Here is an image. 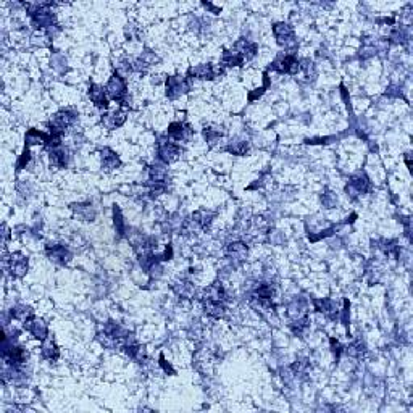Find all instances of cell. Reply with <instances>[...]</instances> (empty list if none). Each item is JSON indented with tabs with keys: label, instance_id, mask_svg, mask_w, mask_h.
Returning a JSON list of instances; mask_svg holds the SVG:
<instances>
[{
	"label": "cell",
	"instance_id": "1",
	"mask_svg": "<svg viewBox=\"0 0 413 413\" xmlns=\"http://www.w3.org/2000/svg\"><path fill=\"white\" fill-rule=\"evenodd\" d=\"M77 120V113L71 108H65V110H60L58 113H55L52 116V120L47 123V126L50 129V134L52 136H57V137H62L66 134L74 123Z\"/></svg>",
	"mask_w": 413,
	"mask_h": 413
},
{
	"label": "cell",
	"instance_id": "2",
	"mask_svg": "<svg viewBox=\"0 0 413 413\" xmlns=\"http://www.w3.org/2000/svg\"><path fill=\"white\" fill-rule=\"evenodd\" d=\"M105 92L108 95V99L116 100V102L121 107H128V83L118 71H115L111 74V77L108 80L107 86H105Z\"/></svg>",
	"mask_w": 413,
	"mask_h": 413
},
{
	"label": "cell",
	"instance_id": "3",
	"mask_svg": "<svg viewBox=\"0 0 413 413\" xmlns=\"http://www.w3.org/2000/svg\"><path fill=\"white\" fill-rule=\"evenodd\" d=\"M270 70L280 73V74H291L296 76L300 71V60H297V57L294 53L287 52V53H280L274 58V62L271 63Z\"/></svg>",
	"mask_w": 413,
	"mask_h": 413
},
{
	"label": "cell",
	"instance_id": "4",
	"mask_svg": "<svg viewBox=\"0 0 413 413\" xmlns=\"http://www.w3.org/2000/svg\"><path fill=\"white\" fill-rule=\"evenodd\" d=\"M157 153H159V159L165 165H168V163H173L180 159L181 147L168 136L166 137L163 136V137H159V141H157Z\"/></svg>",
	"mask_w": 413,
	"mask_h": 413
},
{
	"label": "cell",
	"instance_id": "5",
	"mask_svg": "<svg viewBox=\"0 0 413 413\" xmlns=\"http://www.w3.org/2000/svg\"><path fill=\"white\" fill-rule=\"evenodd\" d=\"M223 74V68H217L211 63H202L189 68L187 80H202V81H213Z\"/></svg>",
	"mask_w": 413,
	"mask_h": 413
},
{
	"label": "cell",
	"instance_id": "6",
	"mask_svg": "<svg viewBox=\"0 0 413 413\" xmlns=\"http://www.w3.org/2000/svg\"><path fill=\"white\" fill-rule=\"evenodd\" d=\"M273 34L276 37V42L280 44L281 47H286V49L296 47V32H294V28L289 23H284V21L276 23L273 26Z\"/></svg>",
	"mask_w": 413,
	"mask_h": 413
},
{
	"label": "cell",
	"instance_id": "7",
	"mask_svg": "<svg viewBox=\"0 0 413 413\" xmlns=\"http://www.w3.org/2000/svg\"><path fill=\"white\" fill-rule=\"evenodd\" d=\"M371 189V181L365 173H357L350 178L349 184L345 186V192L350 195L352 199H357V195H363L366 192H370Z\"/></svg>",
	"mask_w": 413,
	"mask_h": 413
},
{
	"label": "cell",
	"instance_id": "8",
	"mask_svg": "<svg viewBox=\"0 0 413 413\" xmlns=\"http://www.w3.org/2000/svg\"><path fill=\"white\" fill-rule=\"evenodd\" d=\"M191 91V84H189L187 77L181 76H170L166 80V97L174 100Z\"/></svg>",
	"mask_w": 413,
	"mask_h": 413
},
{
	"label": "cell",
	"instance_id": "9",
	"mask_svg": "<svg viewBox=\"0 0 413 413\" xmlns=\"http://www.w3.org/2000/svg\"><path fill=\"white\" fill-rule=\"evenodd\" d=\"M46 255L49 257V260L57 263V265H68L71 260V252L68 247H65L62 244H47L46 245Z\"/></svg>",
	"mask_w": 413,
	"mask_h": 413
},
{
	"label": "cell",
	"instance_id": "10",
	"mask_svg": "<svg viewBox=\"0 0 413 413\" xmlns=\"http://www.w3.org/2000/svg\"><path fill=\"white\" fill-rule=\"evenodd\" d=\"M28 268H29V260L23 253H18V252L12 253V257L8 259V270L13 278H23L28 273Z\"/></svg>",
	"mask_w": 413,
	"mask_h": 413
},
{
	"label": "cell",
	"instance_id": "11",
	"mask_svg": "<svg viewBox=\"0 0 413 413\" xmlns=\"http://www.w3.org/2000/svg\"><path fill=\"white\" fill-rule=\"evenodd\" d=\"M194 129L187 125V123L181 121H173L168 126V137L173 139L174 142H184L192 137Z\"/></svg>",
	"mask_w": 413,
	"mask_h": 413
},
{
	"label": "cell",
	"instance_id": "12",
	"mask_svg": "<svg viewBox=\"0 0 413 413\" xmlns=\"http://www.w3.org/2000/svg\"><path fill=\"white\" fill-rule=\"evenodd\" d=\"M23 326L29 334H32V336L39 341H44V339L49 338V328H47L46 323H44V320H41V318L31 317L29 320L25 321Z\"/></svg>",
	"mask_w": 413,
	"mask_h": 413
},
{
	"label": "cell",
	"instance_id": "13",
	"mask_svg": "<svg viewBox=\"0 0 413 413\" xmlns=\"http://www.w3.org/2000/svg\"><path fill=\"white\" fill-rule=\"evenodd\" d=\"M232 50L236 52L244 62H249V60H252L255 57L257 52H259V46H257L255 42L249 41V39L241 37L236 44H234Z\"/></svg>",
	"mask_w": 413,
	"mask_h": 413
},
{
	"label": "cell",
	"instance_id": "14",
	"mask_svg": "<svg viewBox=\"0 0 413 413\" xmlns=\"http://www.w3.org/2000/svg\"><path fill=\"white\" fill-rule=\"evenodd\" d=\"M313 305H315V310L318 311V313H323L326 318L329 320H336L339 318V308L336 305V302L328 297L325 299H313Z\"/></svg>",
	"mask_w": 413,
	"mask_h": 413
},
{
	"label": "cell",
	"instance_id": "15",
	"mask_svg": "<svg viewBox=\"0 0 413 413\" xmlns=\"http://www.w3.org/2000/svg\"><path fill=\"white\" fill-rule=\"evenodd\" d=\"M126 118H128V108L126 107H120V110H116L115 113L102 115V120H100V121H102V125L107 129H116L126 121Z\"/></svg>",
	"mask_w": 413,
	"mask_h": 413
},
{
	"label": "cell",
	"instance_id": "16",
	"mask_svg": "<svg viewBox=\"0 0 413 413\" xmlns=\"http://www.w3.org/2000/svg\"><path fill=\"white\" fill-rule=\"evenodd\" d=\"M250 307L257 311V313H260L265 318H271V315H274L273 299H262V297L252 296L250 297Z\"/></svg>",
	"mask_w": 413,
	"mask_h": 413
},
{
	"label": "cell",
	"instance_id": "17",
	"mask_svg": "<svg viewBox=\"0 0 413 413\" xmlns=\"http://www.w3.org/2000/svg\"><path fill=\"white\" fill-rule=\"evenodd\" d=\"M87 95L91 99V102L99 107V108H104L107 110L108 108V95L105 92V89L99 84H91L89 86V91H87Z\"/></svg>",
	"mask_w": 413,
	"mask_h": 413
},
{
	"label": "cell",
	"instance_id": "18",
	"mask_svg": "<svg viewBox=\"0 0 413 413\" xmlns=\"http://www.w3.org/2000/svg\"><path fill=\"white\" fill-rule=\"evenodd\" d=\"M204 311L208 317L213 318H223L226 315V302H220V300H210V299H202Z\"/></svg>",
	"mask_w": 413,
	"mask_h": 413
},
{
	"label": "cell",
	"instance_id": "19",
	"mask_svg": "<svg viewBox=\"0 0 413 413\" xmlns=\"http://www.w3.org/2000/svg\"><path fill=\"white\" fill-rule=\"evenodd\" d=\"M100 160H102V168L107 171L116 170L121 166V160L116 155V152H113L110 147H104L100 149Z\"/></svg>",
	"mask_w": 413,
	"mask_h": 413
},
{
	"label": "cell",
	"instance_id": "20",
	"mask_svg": "<svg viewBox=\"0 0 413 413\" xmlns=\"http://www.w3.org/2000/svg\"><path fill=\"white\" fill-rule=\"evenodd\" d=\"M41 355L42 359H46L49 362H55L58 360L60 357V350H58V345L55 344V341L52 338H47L42 341V345H41Z\"/></svg>",
	"mask_w": 413,
	"mask_h": 413
},
{
	"label": "cell",
	"instance_id": "21",
	"mask_svg": "<svg viewBox=\"0 0 413 413\" xmlns=\"http://www.w3.org/2000/svg\"><path fill=\"white\" fill-rule=\"evenodd\" d=\"M149 178L152 183H160L165 184L168 180V170H166L165 163H152L149 166Z\"/></svg>",
	"mask_w": 413,
	"mask_h": 413
},
{
	"label": "cell",
	"instance_id": "22",
	"mask_svg": "<svg viewBox=\"0 0 413 413\" xmlns=\"http://www.w3.org/2000/svg\"><path fill=\"white\" fill-rule=\"evenodd\" d=\"M49 162L55 168H66L68 165V152L62 147L57 149H50L49 150Z\"/></svg>",
	"mask_w": 413,
	"mask_h": 413
},
{
	"label": "cell",
	"instance_id": "23",
	"mask_svg": "<svg viewBox=\"0 0 413 413\" xmlns=\"http://www.w3.org/2000/svg\"><path fill=\"white\" fill-rule=\"evenodd\" d=\"M71 210L74 213L80 217L84 221H94L95 220V208L92 207V204H73Z\"/></svg>",
	"mask_w": 413,
	"mask_h": 413
},
{
	"label": "cell",
	"instance_id": "24",
	"mask_svg": "<svg viewBox=\"0 0 413 413\" xmlns=\"http://www.w3.org/2000/svg\"><path fill=\"white\" fill-rule=\"evenodd\" d=\"M213 213L211 211H207V210H199L195 211V213L192 215V220L197 223V226L200 231H208L210 226H211V223H213Z\"/></svg>",
	"mask_w": 413,
	"mask_h": 413
},
{
	"label": "cell",
	"instance_id": "25",
	"mask_svg": "<svg viewBox=\"0 0 413 413\" xmlns=\"http://www.w3.org/2000/svg\"><path fill=\"white\" fill-rule=\"evenodd\" d=\"M244 60L234 50H225L221 55L220 68H234V66H242Z\"/></svg>",
	"mask_w": 413,
	"mask_h": 413
},
{
	"label": "cell",
	"instance_id": "26",
	"mask_svg": "<svg viewBox=\"0 0 413 413\" xmlns=\"http://www.w3.org/2000/svg\"><path fill=\"white\" fill-rule=\"evenodd\" d=\"M247 252H249L247 245H245L244 242H241V241L231 242V244L228 245V255L232 257L234 260H239V262L244 260L245 257H247Z\"/></svg>",
	"mask_w": 413,
	"mask_h": 413
},
{
	"label": "cell",
	"instance_id": "27",
	"mask_svg": "<svg viewBox=\"0 0 413 413\" xmlns=\"http://www.w3.org/2000/svg\"><path fill=\"white\" fill-rule=\"evenodd\" d=\"M31 317H34V310L28 305H16L10 310V318L12 320H16V321H26L29 320Z\"/></svg>",
	"mask_w": 413,
	"mask_h": 413
},
{
	"label": "cell",
	"instance_id": "28",
	"mask_svg": "<svg viewBox=\"0 0 413 413\" xmlns=\"http://www.w3.org/2000/svg\"><path fill=\"white\" fill-rule=\"evenodd\" d=\"M291 331L296 334V336H299V338H302L304 334L310 329V320H308V317L305 315V317H300V318H296V320H291Z\"/></svg>",
	"mask_w": 413,
	"mask_h": 413
},
{
	"label": "cell",
	"instance_id": "29",
	"mask_svg": "<svg viewBox=\"0 0 413 413\" xmlns=\"http://www.w3.org/2000/svg\"><path fill=\"white\" fill-rule=\"evenodd\" d=\"M378 245L376 247L381 250L383 253L386 255H390V257H394V259H399V253H400V247L397 245L396 241H387V239H381V241H378L376 242Z\"/></svg>",
	"mask_w": 413,
	"mask_h": 413
},
{
	"label": "cell",
	"instance_id": "30",
	"mask_svg": "<svg viewBox=\"0 0 413 413\" xmlns=\"http://www.w3.org/2000/svg\"><path fill=\"white\" fill-rule=\"evenodd\" d=\"M287 315L291 320H296V318H300V317H305L307 315V304L304 302L302 299H297L294 302L287 307Z\"/></svg>",
	"mask_w": 413,
	"mask_h": 413
},
{
	"label": "cell",
	"instance_id": "31",
	"mask_svg": "<svg viewBox=\"0 0 413 413\" xmlns=\"http://www.w3.org/2000/svg\"><path fill=\"white\" fill-rule=\"evenodd\" d=\"M365 352H366V347H365V344L362 342V339L353 341L350 345H347V347L344 349V353L352 357V359H362V357L365 355Z\"/></svg>",
	"mask_w": 413,
	"mask_h": 413
},
{
	"label": "cell",
	"instance_id": "32",
	"mask_svg": "<svg viewBox=\"0 0 413 413\" xmlns=\"http://www.w3.org/2000/svg\"><path fill=\"white\" fill-rule=\"evenodd\" d=\"M173 291L183 297V299H191L195 292V289H194V284L192 283H189V281H180V283H176L173 286Z\"/></svg>",
	"mask_w": 413,
	"mask_h": 413
},
{
	"label": "cell",
	"instance_id": "33",
	"mask_svg": "<svg viewBox=\"0 0 413 413\" xmlns=\"http://www.w3.org/2000/svg\"><path fill=\"white\" fill-rule=\"evenodd\" d=\"M291 370L296 376H304V375H308L310 370H311V365H310V360L308 359H299L292 363Z\"/></svg>",
	"mask_w": 413,
	"mask_h": 413
},
{
	"label": "cell",
	"instance_id": "34",
	"mask_svg": "<svg viewBox=\"0 0 413 413\" xmlns=\"http://www.w3.org/2000/svg\"><path fill=\"white\" fill-rule=\"evenodd\" d=\"M226 152L232 153V155H236V157H242V155H245L249 152V142H245V141H236V142H232L231 146L226 147Z\"/></svg>",
	"mask_w": 413,
	"mask_h": 413
},
{
	"label": "cell",
	"instance_id": "35",
	"mask_svg": "<svg viewBox=\"0 0 413 413\" xmlns=\"http://www.w3.org/2000/svg\"><path fill=\"white\" fill-rule=\"evenodd\" d=\"M204 137L207 139L210 146H215V144L223 137V131H220V128H213V126L204 128Z\"/></svg>",
	"mask_w": 413,
	"mask_h": 413
},
{
	"label": "cell",
	"instance_id": "36",
	"mask_svg": "<svg viewBox=\"0 0 413 413\" xmlns=\"http://www.w3.org/2000/svg\"><path fill=\"white\" fill-rule=\"evenodd\" d=\"M252 296H257V297H262V299H273L274 296V289L271 284L268 283H260L259 286L255 287V291Z\"/></svg>",
	"mask_w": 413,
	"mask_h": 413
},
{
	"label": "cell",
	"instance_id": "37",
	"mask_svg": "<svg viewBox=\"0 0 413 413\" xmlns=\"http://www.w3.org/2000/svg\"><path fill=\"white\" fill-rule=\"evenodd\" d=\"M113 221H115V228H116V232L118 236H125L126 234V225H125V220H123V215H121V210L118 205L113 207Z\"/></svg>",
	"mask_w": 413,
	"mask_h": 413
},
{
	"label": "cell",
	"instance_id": "38",
	"mask_svg": "<svg viewBox=\"0 0 413 413\" xmlns=\"http://www.w3.org/2000/svg\"><path fill=\"white\" fill-rule=\"evenodd\" d=\"M270 84H271V81H270V76H268V73H263V86H262L260 89H255L253 92H250V94H249V100H250V102H253V100H257L259 97H262V95L265 94L266 89L270 87Z\"/></svg>",
	"mask_w": 413,
	"mask_h": 413
},
{
	"label": "cell",
	"instance_id": "39",
	"mask_svg": "<svg viewBox=\"0 0 413 413\" xmlns=\"http://www.w3.org/2000/svg\"><path fill=\"white\" fill-rule=\"evenodd\" d=\"M350 302L347 299L344 300V308L339 311V318H341V321H342V325L345 326L349 329V326H350Z\"/></svg>",
	"mask_w": 413,
	"mask_h": 413
},
{
	"label": "cell",
	"instance_id": "40",
	"mask_svg": "<svg viewBox=\"0 0 413 413\" xmlns=\"http://www.w3.org/2000/svg\"><path fill=\"white\" fill-rule=\"evenodd\" d=\"M300 70L304 71L305 77H308V80H310V77H315V74H317L313 62L308 60V58H305V60L300 62Z\"/></svg>",
	"mask_w": 413,
	"mask_h": 413
},
{
	"label": "cell",
	"instance_id": "41",
	"mask_svg": "<svg viewBox=\"0 0 413 413\" xmlns=\"http://www.w3.org/2000/svg\"><path fill=\"white\" fill-rule=\"evenodd\" d=\"M29 162H31V152H29V147H26V146H25L23 153L19 155V159H18V162H16V170L19 171V170L26 168Z\"/></svg>",
	"mask_w": 413,
	"mask_h": 413
},
{
	"label": "cell",
	"instance_id": "42",
	"mask_svg": "<svg viewBox=\"0 0 413 413\" xmlns=\"http://www.w3.org/2000/svg\"><path fill=\"white\" fill-rule=\"evenodd\" d=\"M329 344H331V352L334 353V357H336V360H339L341 357H342V353H344V345L338 341V339H334V338H331V341H329Z\"/></svg>",
	"mask_w": 413,
	"mask_h": 413
},
{
	"label": "cell",
	"instance_id": "43",
	"mask_svg": "<svg viewBox=\"0 0 413 413\" xmlns=\"http://www.w3.org/2000/svg\"><path fill=\"white\" fill-rule=\"evenodd\" d=\"M321 202L326 208H334V207H336V204H338V197L334 195L332 192H325L321 195Z\"/></svg>",
	"mask_w": 413,
	"mask_h": 413
},
{
	"label": "cell",
	"instance_id": "44",
	"mask_svg": "<svg viewBox=\"0 0 413 413\" xmlns=\"http://www.w3.org/2000/svg\"><path fill=\"white\" fill-rule=\"evenodd\" d=\"M159 365L162 366V370H163L166 375H171V376H173V375H176V370H174V368H173V366H171L168 362L165 360V357H163V355H160V357H159Z\"/></svg>",
	"mask_w": 413,
	"mask_h": 413
},
{
	"label": "cell",
	"instance_id": "45",
	"mask_svg": "<svg viewBox=\"0 0 413 413\" xmlns=\"http://www.w3.org/2000/svg\"><path fill=\"white\" fill-rule=\"evenodd\" d=\"M341 95H342V99H344V102H345V105H347V107L350 108V99L347 97V91H345V87H344V84H341Z\"/></svg>",
	"mask_w": 413,
	"mask_h": 413
},
{
	"label": "cell",
	"instance_id": "46",
	"mask_svg": "<svg viewBox=\"0 0 413 413\" xmlns=\"http://www.w3.org/2000/svg\"><path fill=\"white\" fill-rule=\"evenodd\" d=\"M202 5H204L205 8H208V10H211V12H213V13H217V15H218V13L221 12V8H218V7H215L213 4H210V2H204Z\"/></svg>",
	"mask_w": 413,
	"mask_h": 413
},
{
	"label": "cell",
	"instance_id": "47",
	"mask_svg": "<svg viewBox=\"0 0 413 413\" xmlns=\"http://www.w3.org/2000/svg\"><path fill=\"white\" fill-rule=\"evenodd\" d=\"M405 163H407V166H408V170H411V162H410V153H407V155H405Z\"/></svg>",
	"mask_w": 413,
	"mask_h": 413
}]
</instances>
